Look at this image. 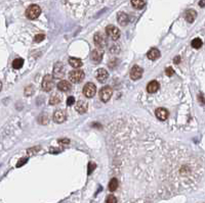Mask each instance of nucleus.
Segmentation results:
<instances>
[{"mask_svg":"<svg viewBox=\"0 0 205 203\" xmlns=\"http://www.w3.org/2000/svg\"><path fill=\"white\" fill-rule=\"evenodd\" d=\"M143 69L138 65H133L130 69V73H129V76H130V79L133 81L140 80L143 76Z\"/></svg>","mask_w":205,"mask_h":203,"instance_id":"6e6552de","label":"nucleus"},{"mask_svg":"<svg viewBox=\"0 0 205 203\" xmlns=\"http://www.w3.org/2000/svg\"><path fill=\"white\" fill-rule=\"evenodd\" d=\"M97 93V87L93 83H87L83 87V94L87 98H93Z\"/></svg>","mask_w":205,"mask_h":203,"instance_id":"0eeeda50","label":"nucleus"},{"mask_svg":"<svg viewBox=\"0 0 205 203\" xmlns=\"http://www.w3.org/2000/svg\"><path fill=\"white\" fill-rule=\"evenodd\" d=\"M26 162H27V158H22V159H20V161L18 162L16 166H18V168H20V166H22L23 164H25Z\"/></svg>","mask_w":205,"mask_h":203,"instance_id":"473e14b6","label":"nucleus"},{"mask_svg":"<svg viewBox=\"0 0 205 203\" xmlns=\"http://www.w3.org/2000/svg\"><path fill=\"white\" fill-rule=\"evenodd\" d=\"M23 64H24V59H22V58H16L12 61V67L14 69H20L23 67Z\"/></svg>","mask_w":205,"mask_h":203,"instance_id":"b1692460","label":"nucleus"},{"mask_svg":"<svg viewBox=\"0 0 205 203\" xmlns=\"http://www.w3.org/2000/svg\"><path fill=\"white\" fill-rule=\"evenodd\" d=\"M97 168V165H95V163L93 162H89V164H88V174H91V172L95 170V168Z\"/></svg>","mask_w":205,"mask_h":203,"instance_id":"c756f323","label":"nucleus"},{"mask_svg":"<svg viewBox=\"0 0 205 203\" xmlns=\"http://www.w3.org/2000/svg\"><path fill=\"white\" fill-rule=\"evenodd\" d=\"M69 63H70L71 67H75V69H79V67H82V64H83L81 59H79V58H76V57L69 58Z\"/></svg>","mask_w":205,"mask_h":203,"instance_id":"aec40b11","label":"nucleus"},{"mask_svg":"<svg viewBox=\"0 0 205 203\" xmlns=\"http://www.w3.org/2000/svg\"><path fill=\"white\" fill-rule=\"evenodd\" d=\"M59 143H64V144H69L70 143V140L69 139H60L59 140Z\"/></svg>","mask_w":205,"mask_h":203,"instance_id":"72a5a7b5","label":"nucleus"},{"mask_svg":"<svg viewBox=\"0 0 205 203\" xmlns=\"http://www.w3.org/2000/svg\"><path fill=\"white\" fill-rule=\"evenodd\" d=\"M118 185H119V183H118L117 179H116V178L111 179L110 183H109V190H110L111 192H114V191H116V190H117Z\"/></svg>","mask_w":205,"mask_h":203,"instance_id":"412c9836","label":"nucleus"},{"mask_svg":"<svg viewBox=\"0 0 205 203\" xmlns=\"http://www.w3.org/2000/svg\"><path fill=\"white\" fill-rule=\"evenodd\" d=\"M44 38H45V36L43 35V34H38V35L35 36V38H34V41H35L36 43H39V42H41V41L44 40Z\"/></svg>","mask_w":205,"mask_h":203,"instance_id":"cd10ccee","label":"nucleus"},{"mask_svg":"<svg viewBox=\"0 0 205 203\" xmlns=\"http://www.w3.org/2000/svg\"><path fill=\"white\" fill-rule=\"evenodd\" d=\"M180 56H176V57L173 59V62L176 63V64H178V63H180Z\"/></svg>","mask_w":205,"mask_h":203,"instance_id":"f704fd0d","label":"nucleus"},{"mask_svg":"<svg viewBox=\"0 0 205 203\" xmlns=\"http://www.w3.org/2000/svg\"><path fill=\"white\" fill-rule=\"evenodd\" d=\"M199 6L205 7V0H200V1H199Z\"/></svg>","mask_w":205,"mask_h":203,"instance_id":"c9c22d12","label":"nucleus"},{"mask_svg":"<svg viewBox=\"0 0 205 203\" xmlns=\"http://www.w3.org/2000/svg\"><path fill=\"white\" fill-rule=\"evenodd\" d=\"M41 87H42V90L45 92H49L53 89L54 87V81H53V77L50 76V75H46V76L43 78L42 80V84H41Z\"/></svg>","mask_w":205,"mask_h":203,"instance_id":"f03ea898","label":"nucleus"},{"mask_svg":"<svg viewBox=\"0 0 205 203\" xmlns=\"http://www.w3.org/2000/svg\"><path fill=\"white\" fill-rule=\"evenodd\" d=\"M52 76L54 79H63L65 76V65L63 62H56L53 65V71H52Z\"/></svg>","mask_w":205,"mask_h":203,"instance_id":"39448f33","label":"nucleus"},{"mask_svg":"<svg viewBox=\"0 0 205 203\" xmlns=\"http://www.w3.org/2000/svg\"><path fill=\"white\" fill-rule=\"evenodd\" d=\"M113 95V89L110 86H105L99 91V98L103 102H108Z\"/></svg>","mask_w":205,"mask_h":203,"instance_id":"20e7f679","label":"nucleus"},{"mask_svg":"<svg viewBox=\"0 0 205 203\" xmlns=\"http://www.w3.org/2000/svg\"><path fill=\"white\" fill-rule=\"evenodd\" d=\"M165 74H166V76H168V77H171L172 75L174 74V71L171 69V67H167V69H166V71H165Z\"/></svg>","mask_w":205,"mask_h":203,"instance_id":"2f4dec72","label":"nucleus"},{"mask_svg":"<svg viewBox=\"0 0 205 203\" xmlns=\"http://www.w3.org/2000/svg\"><path fill=\"white\" fill-rule=\"evenodd\" d=\"M95 78L99 83H105L109 78V73L105 69H99L95 74Z\"/></svg>","mask_w":205,"mask_h":203,"instance_id":"9b49d317","label":"nucleus"},{"mask_svg":"<svg viewBox=\"0 0 205 203\" xmlns=\"http://www.w3.org/2000/svg\"><path fill=\"white\" fill-rule=\"evenodd\" d=\"M87 108H88V104L86 101L84 100H79L76 102L75 104V109L76 111H78L79 113H85L87 111Z\"/></svg>","mask_w":205,"mask_h":203,"instance_id":"f8f14e48","label":"nucleus"},{"mask_svg":"<svg viewBox=\"0 0 205 203\" xmlns=\"http://www.w3.org/2000/svg\"><path fill=\"white\" fill-rule=\"evenodd\" d=\"M75 103V98L73 96H70L69 98L67 99V105L68 106H71Z\"/></svg>","mask_w":205,"mask_h":203,"instance_id":"7c9ffc66","label":"nucleus"},{"mask_svg":"<svg viewBox=\"0 0 205 203\" xmlns=\"http://www.w3.org/2000/svg\"><path fill=\"white\" fill-rule=\"evenodd\" d=\"M159 87H160V85H159V83L157 81H151L147 85V91L149 93H155V92H157L159 90Z\"/></svg>","mask_w":205,"mask_h":203,"instance_id":"2eb2a0df","label":"nucleus"},{"mask_svg":"<svg viewBox=\"0 0 205 203\" xmlns=\"http://www.w3.org/2000/svg\"><path fill=\"white\" fill-rule=\"evenodd\" d=\"M93 41H95V46H97L99 48H104L107 44V40H106V36L103 33H97L95 35V38H93Z\"/></svg>","mask_w":205,"mask_h":203,"instance_id":"1a4fd4ad","label":"nucleus"},{"mask_svg":"<svg viewBox=\"0 0 205 203\" xmlns=\"http://www.w3.org/2000/svg\"><path fill=\"white\" fill-rule=\"evenodd\" d=\"M196 18H197V12L194 9H189V10L186 11L185 18L188 22H193Z\"/></svg>","mask_w":205,"mask_h":203,"instance_id":"f3484780","label":"nucleus"},{"mask_svg":"<svg viewBox=\"0 0 205 203\" xmlns=\"http://www.w3.org/2000/svg\"><path fill=\"white\" fill-rule=\"evenodd\" d=\"M147 56L149 59L151 60H156L157 58L160 57V51L157 49V48H152V49L149 50V52L147 53Z\"/></svg>","mask_w":205,"mask_h":203,"instance_id":"6ab92c4d","label":"nucleus"},{"mask_svg":"<svg viewBox=\"0 0 205 203\" xmlns=\"http://www.w3.org/2000/svg\"><path fill=\"white\" fill-rule=\"evenodd\" d=\"M61 100H62L61 95L56 93V94H53V95H51V97H50V99H49V103L51 105H56V104H59V103L61 102Z\"/></svg>","mask_w":205,"mask_h":203,"instance_id":"4be33fe9","label":"nucleus"},{"mask_svg":"<svg viewBox=\"0 0 205 203\" xmlns=\"http://www.w3.org/2000/svg\"><path fill=\"white\" fill-rule=\"evenodd\" d=\"M48 122H49V119H48V115L46 113H43L39 116V123L42 125H46V124H48Z\"/></svg>","mask_w":205,"mask_h":203,"instance_id":"a878e982","label":"nucleus"},{"mask_svg":"<svg viewBox=\"0 0 205 203\" xmlns=\"http://www.w3.org/2000/svg\"><path fill=\"white\" fill-rule=\"evenodd\" d=\"M33 93H34V88H33V86H28V87L25 89L26 96H31V95H32Z\"/></svg>","mask_w":205,"mask_h":203,"instance_id":"bb28decb","label":"nucleus"},{"mask_svg":"<svg viewBox=\"0 0 205 203\" xmlns=\"http://www.w3.org/2000/svg\"><path fill=\"white\" fill-rule=\"evenodd\" d=\"M155 114L158 119H160V121H165V119L168 117V111H167V109L163 108V107L157 108V109L155 110Z\"/></svg>","mask_w":205,"mask_h":203,"instance_id":"ddd939ff","label":"nucleus"},{"mask_svg":"<svg viewBox=\"0 0 205 203\" xmlns=\"http://www.w3.org/2000/svg\"><path fill=\"white\" fill-rule=\"evenodd\" d=\"M58 89L62 92H68L71 90V84L68 81H61V82L58 84Z\"/></svg>","mask_w":205,"mask_h":203,"instance_id":"a211bd4d","label":"nucleus"},{"mask_svg":"<svg viewBox=\"0 0 205 203\" xmlns=\"http://www.w3.org/2000/svg\"><path fill=\"white\" fill-rule=\"evenodd\" d=\"M106 34L109 38L112 39V40H118L120 37V31L117 27L113 25H109L108 27L106 28Z\"/></svg>","mask_w":205,"mask_h":203,"instance_id":"423d86ee","label":"nucleus"},{"mask_svg":"<svg viewBox=\"0 0 205 203\" xmlns=\"http://www.w3.org/2000/svg\"><path fill=\"white\" fill-rule=\"evenodd\" d=\"M199 100L201 101V103H202V104H204V103H205V99L203 98L202 94H200V95H199Z\"/></svg>","mask_w":205,"mask_h":203,"instance_id":"e433bc0d","label":"nucleus"},{"mask_svg":"<svg viewBox=\"0 0 205 203\" xmlns=\"http://www.w3.org/2000/svg\"><path fill=\"white\" fill-rule=\"evenodd\" d=\"M145 1L144 0H131V5L134 7L135 9H142L145 6Z\"/></svg>","mask_w":205,"mask_h":203,"instance_id":"5701e85b","label":"nucleus"},{"mask_svg":"<svg viewBox=\"0 0 205 203\" xmlns=\"http://www.w3.org/2000/svg\"><path fill=\"white\" fill-rule=\"evenodd\" d=\"M202 40H201L200 38H195L194 40L191 42V45L193 48H196V49H199L201 46H202Z\"/></svg>","mask_w":205,"mask_h":203,"instance_id":"393cba45","label":"nucleus"},{"mask_svg":"<svg viewBox=\"0 0 205 203\" xmlns=\"http://www.w3.org/2000/svg\"><path fill=\"white\" fill-rule=\"evenodd\" d=\"M41 14V8L37 4H32L26 10V16L29 20H36Z\"/></svg>","mask_w":205,"mask_h":203,"instance_id":"f257e3e1","label":"nucleus"},{"mask_svg":"<svg viewBox=\"0 0 205 203\" xmlns=\"http://www.w3.org/2000/svg\"><path fill=\"white\" fill-rule=\"evenodd\" d=\"M84 77H85V74L84 71H81V69H75V71H72L69 74V79L72 83L74 84H78L81 81H83Z\"/></svg>","mask_w":205,"mask_h":203,"instance_id":"7ed1b4c3","label":"nucleus"},{"mask_svg":"<svg viewBox=\"0 0 205 203\" xmlns=\"http://www.w3.org/2000/svg\"><path fill=\"white\" fill-rule=\"evenodd\" d=\"M66 118H67V114H66L65 111L63 110L59 109V110H56L53 113V121L58 124H62L66 121Z\"/></svg>","mask_w":205,"mask_h":203,"instance_id":"9d476101","label":"nucleus"},{"mask_svg":"<svg viewBox=\"0 0 205 203\" xmlns=\"http://www.w3.org/2000/svg\"><path fill=\"white\" fill-rule=\"evenodd\" d=\"M117 20L121 26H126L129 22V18L125 12H119L117 14Z\"/></svg>","mask_w":205,"mask_h":203,"instance_id":"dca6fc26","label":"nucleus"},{"mask_svg":"<svg viewBox=\"0 0 205 203\" xmlns=\"http://www.w3.org/2000/svg\"><path fill=\"white\" fill-rule=\"evenodd\" d=\"M106 203H117V198H116L114 195H110V196H108V198H107Z\"/></svg>","mask_w":205,"mask_h":203,"instance_id":"c85d7f7f","label":"nucleus"},{"mask_svg":"<svg viewBox=\"0 0 205 203\" xmlns=\"http://www.w3.org/2000/svg\"><path fill=\"white\" fill-rule=\"evenodd\" d=\"M90 58L93 61L99 63L103 59V51L101 49H95L90 54Z\"/></svg>","mask_w":205,"mask_h":203,"instance_id":"4468645a","label":"nucleus"}]
</instances>
